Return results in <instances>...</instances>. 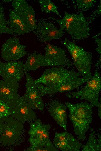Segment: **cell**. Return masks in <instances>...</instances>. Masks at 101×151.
I'll list each match as a JSON object with an SVG mask.
<instances>
[{"instance_id":"9a60e30c","label":"cell","mask_w":101,"mask_h":151,"mask_svg":"<svg viewBox=\"0 0 101 151\" xmlns=\"http://www.w3.org/2000/svg\"><path fill=\"white\" fill-rule=\"evenodd\" d=\"M53 144L56 148L62 151H79L82 146L81 143L66 131L55 132Z\"/></svg>"},{"instance_id":"e0dca14e","label":"cell","mask_w":101,"mask_h":151,"mask_svg":"<svg viewBox=\"0 0 101 151\" xmlns=\"http://www.w3.org/2000/svg\"><path fill=\"white\" fill-rule=\"evenodd\" d=\"M67 107L61 103L55 100L49 104L48 112L57 123L67 130V116L66 109Z\"/></svg>"},{"instance_id":"603a6c76","label":"cell","mask_w":101,"mask_h":151,"mask_svg":"<svg viewBox=\"0 0 101 151\" xmlns=\"http://www.w3.org/2000/svg\"><path fill=\"white\" fill-rule=\"evenodd\" d=\"M4 10L3 6L0 3V35L3 33H6L15 36L7 25Z\"/></svg>"},{"instance_id":"3957f363","label":"cell","mask_w":101,"mask_h":151,"mask_svg":"<svg viewBox=\"0 0 101 151\" xmlns=\"http://www.w3.org/2000/svg\"><path fill=\"white\" fill-rule=\"evenodd\" d=\"M65 104L68 109L69 118L75 135L79 140H84L92 122L93 106L87 102L75 104L66 102Z\"/></svg>"},{"instance_id":"44dd1931","label":"cell","mask_w":101,"mask_h":151,"mask_svg":"<svg viewBox=\"0 0 101 151\" xmlns=\"http://www.w3.org/2000/svg\"><path fill=\"white\" fill-rule=\"evenodd\" d=\"M72 1L74 8L82 12L92 8L97 2L95 0H73Z\"/></svg>"},{"instance_id":"d4e9b609","label":"cell","mask_w":101,"mask_h":151,"mask_svg":"<svg viewBox=\"0 0 101 151\" xmlns=\"http://www.w3.org/2000/svg\"><path fill=\"white\" fill-rule=\"evenodd\" d=\"M26 151H58L59 150L54 146H33L31 145L28 148Z\"/></svg>"},{"instance_id":"30bf717a","label":"cell","mask_w":101,"mask_h":151,"mask_svg":"<svg viewBox=\"0 0 101 151\" xmlns=\"http://www.w3.org/2000/svg\"><path fill=\"white\" fill-rule=\"evenodd\" d=\"M26 48V46L20 43L18 38H10L2 46L1 57L8 62L17 61L28 54Z\"/></svg>"},{"instance_id":"cb8c5ba5","label":"cell","mask_w":101,"mask_h":151,"mask_svg":"<svg viewBox=\"0 0 101 151\" xmlns=\"http://www.w3.org/2000/svg\"><path fill=\"white\" fill-rule=\"evenodd\" d=\"M10 116L11 113L10 107L0 100V123L4 122Z\"/></svg>"},{"instance_id":"ffe728a7","label":"cell","mask_w":101,"mask_h":151,"mask_svg":"<svg viewBox=\"0 0 101 151\" xmlns=\"http://www.w3.org/2000/svg\"><path fill=\"white\" fill-rule=\"evenodd\" d=\"M101 135L93 131L90 134L86 143L82 146V151H100Z\"/></svg>"},{"instance_id":"7a4b0ae2","label":"cell","mask_w":101,"mask_h":151,"mask_svg":"<svg viewBox=\"0 0 101 151\" xmlns=\"http://www.w3.org/2000/svg\"><path fill=\"white\" fill-rule=\"evenodd\" d=\"M81 77L78 72L62 67L47 69L42 76L34 80L41 96L48 94L54 87L68 81Z\"/></svg>"},{"instance_id":"7c38bea8","label":"cell","mask_w":101,"mask_h":151,"mask_svg":"<svg viewBox=\"0 0 101 151\" xmlns=\"http://www.w3.org/2000/svg\"><path fill=\"white\" fill-rule=\"evenodd\" d=\"M10 107L11 116L22 124L33 121L36 118L33 109L23 96H19L16 102Z\"/></svg>"},{"instance_id":"5bb4252c","label":"cell","mask_w":101,"mask_h":151,"mask_svg":"<svg viewBox=\"0 0 101 151\" xmlns=\"http://www.w3.org/2000/svg\"><path fill=\"white\" fill-rule=\"evenodd\" d=\"M26 91L23 96L24 99L33 109L43 110L44 105L41 96L34 80L28 73L26 74Z\"/></svg>"},{"instance_id":"9c48e42d","label":"cell","mask_w":101,"mask_h":151,"mask_svg":"<svg viewBox=\"0 0 101 151\" xmlns=\"http://www.w3.org/2000/svg\"><path fill=\"white\" fill-rule=\"evenodd\" d=\"M3 123L0 142L4 146L12 145L20 138L23 130V124L11 116Z\"/></svg>"},{"instance_id":"8fae6325","label":"cell","mask_w":101,"mask_h":151,"mask_svg":"<svg viewBox=\"0 0 101 151\" xmlns=\"http://www.w3.org/2000/svg\"><path fill=\"white\" fill-rule=\"evenodd\" d=\"M12 6L13 10L25 23L30 32H32L37 22L33 7L24 0H13Z\"/></svg>"},{"instance_id":"4316f807","label":"cell","mask_w":101,"mask_h":151,"mask_svg":"<svg viewBox=\"0 0 101 151\" xmlns=\"http://www.w3.org/2000/svg\"><path fill=\"white\" fill-rule=\"evenodd\" d=\"M101 1L98 6L97 8L89 16L86 17L88 22L90 24L95 19L100 16L101 14Z\"/></svg>"},{"instance_id":"7402d4cb","label":"cell","mask_w":101,"mask_h":151,"mask_svg":"<svg viewBox=\"0 0 101 151\" xmlns=\"http://www.w3.org/2000/svg\"><path fill=\"white\" fill-rule=\"evenodd\" d=\"M39 3L42 12L46 13L52 12L56 14L57 16L62 17L58 9V7L50 0H39Z\"/></svg>"},{"instance_id":"277c9868","label":"cell","mask_w":101,"mask_h":151,"mask_svg":"<svg viewBox=\"0 0 101 151\" xmlns=\"http://www.w3.org/2000/svg\"><path fill=\"white\" fill-rule=\"evenodd\" d=\"M63 44L71 56L73 65L77 69L78 73L82 78L88 80H89L92 76L91 71L92 64L91 53L66 38L63 41Z\"/></svg>"},{"instance_id":"ba28073f","label":"cell","mask_w":101,"mask_h":151,"mask_svg":"<svg viewBox=\"0 0 101 151\" xmlns=\"http://www.w3.org/2000/svg\"><path fill=\"white\" fill-rule=\"evenodd\" d=\"M45 50L48 66L62 67L75 71L73 62L64 50L50 44L46 45Z\"/></svg>"},{"instance_id":"52a82bcc","label":"cell","mask_w":101,"mask_h":151,"mask_svg":"<svg viewBox=\"0 0 101 151\" xmlns=\"http://www.w3.org/2000/svg\"><path fill=\"white\" fill-rule=\"evenodd\" d=\"M50 125L43 124L37 119L30 123L28 141L33 146H53L50 139L49 131Z\"/></svg>"},{"instance_id":"2e32d148","label":"cell","mask_w":101,"mask_h":151,"mask_svg":"<svg viewBox=\"0 0 101 151\" xmlns=\"http://www.w3.org/2000/svg\"><path fill=\"white\" fill-rule=\"evenodd\" d=\"M19 87L18 83L0 80V100L11 107L19 97L18 93Z\"/></svg>"},{"instance_id":"8992f818","label":"cell","mask_w":101,"mask_h":151,"mask_svg":"<svg viewBox=\"0 0 101 151\" xmlns=\"http://www.w3.org/2000/svg\"><path fill=\"white\" fill-rule=\"evenodd\" d=\"M32 33L38 40L46 42L60 39L65 32L61 28H57L53 22L41 18L37 20L36 26Z\"/></svg>"},{"instance_id":"ac0fdd59","label":"cell","mask_w":101,"mask_h":151,"mask_svg":"<svg viewBox=\"0 0 101 151\" xmlns=\"http://www.w3.org/2000/svg\"><path fill=\"white\" fill-rule=\"evenodd\" d=\"M7 25L16 36L30 32L29 29L18 15L11 9L9 10V18Z\"/></svg>"},{"instance_id":"d6986e66","label":"cell","mask_w":101,"mask_h":151,"mask_svg":"<svg viewBox=\"0 0 101 151\" xmlns=\"http://www.w3.org/2000/svg\"><path fill=\"white\" fill-rule=\"evenodd\" d=\"M48 66L44 55L34 53L30 55L23 66L24 71H34L41 67Z\"/></svg>"},{"instance_id":"4fadbf2b","label":"cell","mask_w":101,"mask_h":151,"mask_svg":"<svg viewBox=\"0 0 101 151\" xmlns=\"http://www.w3.org/2000/svg\"><path fill=\"white\" fill-rule=\"evenodd\" d=\"M24 64L21 61L3 62L0 60V75L5 81L18 83L23 76Z\"/></svg>"},{"instance_id":"5b68a950","label":"cell","mask_w":101,"mask_h":151,"mask_svg":"<svg viewBox=\"0 0 101 151\" xmlns=\"http://www.w3.org/2000/svg\"><path fill=\"white\" fill-rule=\"evenodd\" d=\"M86 82V85L81 89L67 93V97L85 100L89 102L93 107H101V102L99 101V95L101 89V78L97 69Z\"/></svg>"},{"instance_id":"6da1fadb","label":"cell","mask_w":101,"mask_h":151,"mask_svg":"<svg viewBox=\"0 0 101 151\" xmlns=\"http://www.w3.org/2000/svg\"><path fill=\"white\" fill-rule=\"evenodd\" d=\"M48 19L58 24L60 28L67 32L74 42L84 40L90 35V24L82 12L69 13L65 11L64 16L60 19L52 17Z\"/></svg>"},{"instance_id":"484cf974","label":"cell","mask_w":101,"mask_h":151,"mask_svg":"<svg viewBox=\"0 0 101 151\" xmlns=\"http://www.w3.org/2000/svg\"><path fill=\"white\" fill-rule=\"evenodd\" d=\"M98 35L93 36L92 38L94 39L97 45V48L96 51L98 53L99 55V58L95 66L98 70V68L101 66V39L99 38L98 36Z\"/></svg>"},{"instance_id":"83f0119b","label":"cell","mask_w":101,"mask_h":151,"mask_svg":"<svg viewBox=\"0 0 101 151\" xmlns=\"http://www.w3.org/2000/svg\"><path fill=\"white\" fill-rule=\"evenodd\" d=\"M3 125L4 124L3 123H0V135L2 133L3 131Z\"/></svg>"}]
</instances>
